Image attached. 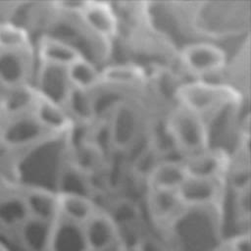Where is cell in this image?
<instances>
[{"instance_id":"obj_1","label":"cell","mask_w":251,"mask_h":251,"mask_svg":"<svg viewBox=\"0 0 251 251\" xmlns=\"http://www.w3.org/2000/svg\"><path fill=\"white\" fill-rule=\"evenodd\" d=\"M180 105L208 121L223 111L240 105L242 96L228 83L193 80L182 83L176 90Z\"/></svg>"},{"instance_id":"obj_2","label":"cell","mask_w":251,"mask_h":251,"mask_svg":"<svg viewBox=\"0 0 251 251\" xmlns=\"http://www.w3.org/2000/svg\"><path fill=\"white\" fill-rule=\"evenodd\" d=\"M165 126L171 140L185 157L210 147L205 120L180 105L176 104L170 111Z\"/></svg>"},{"instance_id":"obj_3","label":"cell","mask_w":251,"mask_h":251,"mask_svg":"<svg viewBox=\"0 0 251 251\" xmlns=\"http://www.w3.org/2000/svg\"><path fill=\"white\" fill-rule=\"evenodd\" d=\"M32 112L0 121V150L7 153L30 151L52 136Z\"/></svg>"},{"instance_id":"obj_4","label":"cell","mask_w":251,"mask_h":251,"mask_svg":"<svg viewBox=\"0 0 251 251\" xmlns=\"http://www.w3.org/2000/svg\"><path fill=\"white\" fill-rule=\"evenodd\" d=\"M132 101H119L109 113L106 121L111 147L117 150H127L140 137L143 128V114Z\"/></svg>"},{"instance_id":"obj_5","label":"cell","mask_w":251,"mask_h":251,"mask_svg":"<svg viewBox=\"0 0 251 251\" xmlns=\"http://www.w3.org/2000/svg\"><path fill=\"white\" fill-rule=\"evenodd\" d=\"M36 68L33 45L0 50V92L31 83Z\"/></svg>"},{"instance_id":"obj_6","label":"cell","mask_w":251,"mask_h":251,"mask_svg":"<svg viewBox=\"0 0 251 251\" xmlns=\"http://www.w3.org/2000/svg\"><path fill=\"white\" fill-rule=\"evenodd\" d=\"M179 59L189 73L198 76L220 73L226 64L225 50L208 41L185 44L179 52Z\"/></svg>"},{"instance_id":"obj_7","label":"cell","mask_w":251,"mask_h":251,"mask_svg":"<svg viewBox=\"0 0 251 251\" xmlns=\"http://www.w3.org/2000/svg\"><path fill=\"white\" fill-rule=\"evenodd\" d=\"M31 84L36 93L51 102L64 107L73 88L66 67L38 63Z\"/></svg>"},{"instance_id":"obj_8","label":"cell","mask_w":251,"mask_h":251,"mask_svg":"<svg viewBox=\"0 0 251 251\" xmlns=\"http://www.w3.org/2000/svg\"><path fill=\"white\" fill-rule=\"evenodd\" d=\"M83 24L98 38L109 43L119 31V19L111 3L82 1L77 12Z\"/></svg>"},{"instance_id":"obj_9","label":"cell","mask_w":251,"mask_h":251,"mask_svg":"<svg viewBox=\"0 0 251 251\" xmlns=\"http://www.w3.org/2000/svg\"><path fill=\"white\" fill-rule=\"evenodd\" d=\"M224 179L188 176L176 190L185 207H208L220 204Z\"/></svg>"},{"instance_id":"obj_10","label":"cell","mask_w":251,"mask_h":251,"mask_svg":"<svg viewBox=\"0 0 251 251\" xmlns=\"http://www.w3.org/2000/svg\"><path fill=\"white\" fill-rule=\"evenodd\" d=\"M182 162L190 176L224 179L229 163V155L222 148L210 146L185 157Z\"/></svg>"},{"instance_id":"obj_11","label":"cell","mask_w":251,"mask_h":251,"mask_svg":"<svg viewBox=\"0 0 251 251\" xmlns=\"http://www.w3.org/2000/svg\"><path fill=\"white\" fill-rule=\"evenodd\" d=\"M36 62L51 64L61 67H69L80 57H84L77 48L70 42L42 33L33 44Z\"/></svg>"},{"instance_id":"obj_12","label":"cell","mask_w":251,"mask_h":251,"mask_svg":"<svg viewBox=\"0 0 251 251\" xmlns=\"http://www.w3.org/2000/svg\"><path fill=\"white\" fill-rule=\"evenodd\" d=\"M18 190L30 217L49 222H53L58 217L57 192L42 186L22 183L18 185Z\"/></svg>"},{"instance_id":"obj_13","label":"cell","mask_w":251,"mask_h":251,"mask_svg":"<svg viewBox=\"0 0 251 251\" xmlns=\"http://www.w3.org/2000/svg\"><path fill=\"white\" fill-rule=\"evenodd\" d=\"M146 203L152 221L164 228L168 227L185 208L176 190L148 189Z\"/></svg>"},{"instance_id":"obj_14","label":"cell","mask_w":251,"mask_h":251,"mask_svg":"<svg viewBox=\"0 0 251 251\" xmlns=\"http://www.w3.org/2000/svg\"><path fill=\"white\" fill-rule=\"evenodd\" d=\"M53 222L29 216L11 236L22 251H48Z\"/></svg>"},{"instance_id":"obj_15","label":"cell","mask_w":251,"mask_h":251,"mask_svg":"<svg viewBox=\"0 0 251 251\" xmlns=\"http://www.w3.org/2000/svg\"><path fill=\"white\" fill-rule=\"evenodd\" d=\"M48 251H90L82 225L58 215L53 222Z\"/></svg>"},{"instance_id":"obj_16","label":"cell","mask_w":251,"mask_h":251,"mask_svg":"<svg viewBox=\"0 0 251 251\" xmlns=\"http://www.w3.org/2000/svg\"><path fill=\"white\" fill-rule=\"evenodd\" d=\"M90 251L106 249L119 241L117 227L106 211L100 209L82 225Z\"/></svg>"},{"instance_id":"obj_17","label":"cell","mask_w":251,"mask_h":251,"mask_svg":"<svg viewBox=\"0 0 251 251\" xmlns=\"http://www.w3.org/2000/svg\"><path fill=\"white\" fill-rule=\"evenodd\" d=\"M18 185L0 194V233L8 236L29 217Z\"/></svg>"},{"instance_id":"obj_18","label":"cell","mask_w":251,"mask_h":251,"mask_svg":"<svg viewBox=\"0 0 251 251\" xmlns=\"http://www.w3.org/2000/svg\"><path fill=\"white\" fill-rule=\"evenodd\" d=\"M188 176L182 161L165 160L152 167L147 175V189L177 190Z\"/></svg>"},{"instance_id":"obj_19","label":"cell","mask_w":251,"mask_h":251,"mask_svg":"<svg viewBox=\"0 0 251 251\" xmlns=\"http://www.w3.org/2000/svg\"><path fill=\"white\" fill-rule=\"evenodd\" d=\"M37 93L31 83L0 92V121L32 112Z\"/></svg>"},{"instance_id":"obj_20","label":"cell","mask_w":251,"mask_h":251,"mask_svg":"<svg viewBox=\"0 0 251 251\" xmlns=\"http://www.w3.org/2000/svg\"><path fill=\"white\" fill-rule=\"evenodd\" d=\"M32 113L38 122L54 134L68 132L74 125L63 106L46 100L38 94Z\"/></svg>"},{"instance_id":"obj_21","label":"cell","mask_w":251,"mask_h":251,"mask_svg":"<svg viewBox=\"0 0 251 251\" xmlns=\"http://www.w3.org/2000/svg\"><path fill=\"white\" fill-rule=\"evenodd\" d=\"M57 194L59 215L76 224L83 225L100 210L92 198L76 194Z\"/></svg>"},{"instance_id":"obj_22","label":"cell","mask_w":251,"mask_h":251,"mask_svg":"<svg viewBox=\"0 0 251 251\" xmlns=\"http://www.w3.org/2000/svg\"><path fill=\"white\" fill-rule=\"evenodd\" d=\"M67 73L73 87L92 91L100 85L101 71L89 58H78L67 67Z\"/></svg>"},{"instance_id":"obj_23","label":"cell","mask_w":251,"mask_h":251,"mask_svg":"<svg viewBox=\"0 0 251 251\" xmlns=\"http://www.w3.org/2000/svg\"><path fill=\"white\" fill-rule=\"evenodd\" d=\"M64 108L73 123L87 125L96 118L91 91L73 87Z\"/></svg>"},{"instance_id":"obj_24","label":"cell","mask_w":251,"mask_h":251,"mask_svg":"<svg viewBox=\"0 0 251 251\" xmlns=\"http://www.w3.org/2000/svg\"><path fill=\"white\" fill-rule=\"evenodd\" d=\"M143 80V74L140 69L134 66L120 65L109 67L104 71H101V82L102 84L115 85L119 87L130 85H138Z\"/></svg>"},{"instance_id":"obj_25","label":"cell","mask_w":251,"mask_h":251,"mask_svg":"<svg viewBox=\"0 0 251 251\" xmlns=\"http://www.w3.org/2000/svg\"><path fill=\"white\" fill-rule=\"evenodd\" d=\"M30 33L13 22L0 23V50L22 49L32 46Z\"/></svg>"},{"instance_id":"obj_26","label":"cell","mask_w":251,"mask_h":251,"mask_svg":"<svg viewBox=\"0 0 251 251\" xmlns=\"http://www.w3.org/2000/svg\"><path fill=\"white\" fill-rule=\"evenodd\" d=\"M233 193V212L238 224L243 226L250 219V188Z\"/></svg>"},{"instance_id":"obj_27","label":"cell","mask_w":251,"mask_h":251,"mask_svg":"<svg viewBox=\"0 0 251 251\" xmlns=\"http://www.w3.org/2000/svg\"><path fill=\"white\" fill-rule=\"evenodd\" d=\"M136 251H176L164 239L146 231L133 247Z\"/></svg>"},{"instance_id":"obj_28","label":"cell","mask_w":251,"mask_h":251,"mask_svg":"<svg viewBox=\"0 0 251 251\" xmlns=\"http://www.w3.org/2000/svg\"><path fill=\"white\" fill-rule=\"evenodd\" d=\"M225 243L229 251H251L250 232H238L228 238Z\"/></svg>"},{"instance_id":"obj_29","label":"cell","mask_w":251,"mask_h":251,"mask_svg":"<svg viewBox=\"0 0 251 251\" xmlns=\"http://www.w3.org/2000/svg\"><path fill=\"white\" fill-rule=\"evenodd\" d=\"M24 4L25 2L22 1L0 2V23L14 22Z\"/></svg>"},{"instance_id":"obj_30","label":"cell","mask_w":251,"mask_h":251,"mask_svg":"<svg viewBox=\"0 0 251 251\" xmlns=\"http://www.w3.org/2000/svg\"><path fill=\"white\" fill-rule=\"evenodd\" d=\"M18 184L19 182L15 175L11 174L7 165L0 160V194L14 188Z\"/></svg>"},{"instance_id":"obj_31","label":"cell","mask_w":251,"mask_h":251,"mask_svg":"<svg viewBox=\"0 0 251 251\" xmlns=\"http://www.w3.org/2000/svg\"><path fill=\"white\" fill-rule=\"evenodd\" d=\"M126 247L119 240L118 242H116L112 246H110V247H108L106 249L100 250V251H126Z\"/></svg>"},{"instance_id":"obj_32","label":"cell","mask_w":251,"mask_h":251,"mask_svg":"<svg viewBox=\"0 0 251 251\" xmlns=\"http://www.w3.org/2000/svg\"><path fill=\"white\" fill-rule=\"evenodd\" d=\"M214 251H229V249L226 247V243L224 242V243L220 244V246H218Z\"/></svg>"},{"instance_id":"obj_33","label":"cell","mask_w":251,"mask_h":251,"mask_svg":"<svg viewBox=\"0 0 251 251\" xmlns=\"http://www.w3.org/2000/svg\"><path fill=\"white\" fill-rule=\"evenodd\" d=\"M0 251H8V249L0 242Z\"/></svg>"},{"instance_id":"obj_34","label":"cell","mask_w":251,"mask_h":251,"mask_svg":"<svg viewBox=\"0 0 251 251\" xmlns=\"http://www.w3.org/2000/svg\"><path fill=\"white\" fill-rule=\"evenodd\" d=\"M126 251H136V250L133 247H131V248H126Z\"/></svg>"}]
</instances>
